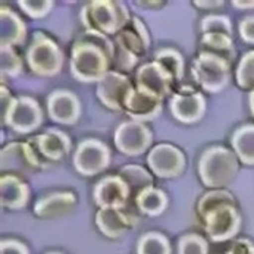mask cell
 <instances>
[{
  "label": "cell",
  "mask_w": 254,
  "mask_h": 254,
  "mask_svg": "<svg viewBox=\"0 0 254 254\" xmlns=\"http://www.w3.org/2000/svg\"><path fill=\"white\" fill-rule=\"evenodd\" d=\"M115 44L109 37L85 30L75 38L71 50V72L82 82L100 81L110 72Z\"/></svg>",
  "instance_id": "6da1fadb"
},
{
  "label": "cell",
  "mask_w": 254,
  "mask_h": 254,
  "mask_svg": "<svg viewBox=\"0 0 254 254\" xmlns=\"http://www.w3.org/2000/svg\"><path fill=\"white\" fill-rule=\"evenodd\" d=\"M197 218L209 240L223 243L232 240L243 223L234 195L226 190H212L197 203Z\"/></svg>",
  "instance_id": "7a4b0ae2"
},
{
  "label": "cell",
  "mask_w": 254,
  "mask_h": 254,
  "mask_svg": "<svg viewBox=\"0 0 254 254\" xmlns=\"http://www.w3.org/2000/svg\"><path fill=\"white\" fill-rule=\"evenodd\" d=\"M240 169V159L234 150L213 145L203 151L198 162V175L201 182L212 190H222L237 177Z\"/></svg>",
  "instance_id": "3957f363"
},
{
  "label": "cell",
  "mask_w": 254,
  "mask_h": 254,
  "mask_svg": "<svg viewBox=\"0 0 254 254\" xmlns=\"http://www.w3.org/2000/svg\"><path fill=\"white\" fill-rule=\"evenodd\" d=\"M129 19L127 6L116 0H93L81 10V21L85 30L97 31L108 37L122 31Z\"/></svg>",
  "instance_id": "277c9868"
},
{
  "label": "cell",
  "mask_w": 254,
  "mask_h": 254,
  "mask_svg": "<svg viewBox=\"0 0 254 254\" xmlns=\"http://www.w3.org/2000/svg\"><path fill=\"white\" fill-rule=\"evenodd\" d=\"M113 44V65L116 66L118 72L132 71L138 64L140 56H143L150 47V36L143 21L137 16H132L127 27L115 36Z\"/></svg>",
  "instance_id": "5b68a950"
},
{
  "label": "cell",
  "mask_w": 254,
  "mask_h": 254,
  "mask_svg": "<svg viewBox=\"0 0 254 254\" xmlns=\"http://www.w3.org/2000/svg\"><path fill=\"white\" fill-rule=\"evenodd\" d=\"M1 124L18 134H30L43 122V112L38 102L31 97H12L6 87H1Z\"/></svg>",
  "instance_id": "8992f818"
},
{
  "label": "cell",
  "mask_w": 254,
  "mask_h": 254,
  "mask_svg": "<svg viewBox=\"0 0 254 254\" xmlns=\"http://www.w3.org/2000/svg\"><path fill=\"white\" fill-rule=\"evenodd\" d=\"M191 75L198 87L207 93H219L231 78V62L206 52H200L192 61Z\"/></svg>",
  "instance_id": "52a82bcc"
},
{
  "label": "cell",
  "mask_w": 254,
  "mask_h": 254,
  "mask_svg": "<svg viewBox=\"0 0 254 254\" xmlns=\"http://www.w3.org/2000/svg\"><path fill=\"white\" fill-rule=\"evenodd\" d=\"M31 72L38 76H55L61 72L64 65V53L59 46L41 31L33 36L25 55Z\"/></svg>",
  "instance_id": "ba28073f"
},
{
  "label": "cell",
  "mask_w": 254,
  "mask_h": 254,
  "mask_svg": "<svg viewBox=\"0 0 254 254\" xmlns=\"http://www.w3.org/2000/svg\"><path fill=\"white\" fill-rule=\"evenodd\" d=\"M43 160L37 154L36 148L27 143H10L0 151V168L12 175H30L43 169Z\"/></svg>",
  "instance_id": "9c48e42d"
},
{
  "label": "cell",
  "mask_w": 254,
  "mask_h": 254,
  "mask_svg": "<svg viewBox=\"0 0 254 254\" xmlns=\"http://www.w3.org/2000/svg\"><path fill=\"white\" fill-rule=\"evenodd\" d=\"M109 147L96 138H88L79 143L73 154V168L85 177L100 174L109 166Z\"/></svg>",
  "instance_id": "30bf717a"
},
{
  "label": "cell",
  "mask_w": 254,
  "mask_h": 254,
  "mask_svg": "<svg viewBox=\"0 0 254 254\" xmlns=\"http://www.w3.org/2000/svg\"><path fill=\"white\" fill-rule=\"evenodd\" d=\"M115 147L127 156H138L147 151L153 143L150 128L137 121L122 122L115 131Z\"/></svg>",
  "instance_id": "8fae6325"
},
{
  "label": "cell",
  "mask_w": 254,
  "mask_h": 254,
  "mask_svg": "<svg viewBox=\"0 0 254 254\" xmlns=\"http://www.w3.org/2000/svg\"><path fill=\"white\" fill-rule=\"evenodd\" d=\"M147 165L148 169L159 178H175L184 172L187 160L185 154L178 147L157 144L148 151Z\"/></svg>",
  "instance_id": "7c38bea8"
},
{
  "label": "cell",
  "mask_w": 254,
  "mask_h": 254,
  "mask_svg": "<svg viewBox=\"0 0 254 254\" xmlns=\"http://www.w3.org/2000/svg\"><path fill=\"white\" fill-rule=\"evenodd\" d=\"M175 79L160 64L150 62L141 65L135 72V88L151 94L162 102L171 96Z\"/></svg>",
  "instance_id": "4fadbf2b"
},
{
  "label": "cell",
  "mask_w": 254,
  "mask_h": 254,
  "mask_svg": "<svg viewBox=\"0 0 254 254\" xmlns=\"http://www.w3.org/2000/svg\"><path fill=\"white\" fill-rule=\"evenodd\" d=\"M134 88L135 87L131 84L127 75L118 71H110L97 82L96 94L108 109L124 112L125 103Z\"/></svg>",
  "instance_id": "5bb4252c"
},
{
  "label": "cell",
  "mask_w": 254,
  "mask_h": 254,
  "mask_svg": "<svg viewBox=\"0 0 254 254\" xmlns=\"http://www.w3.org/2000/svg\"><path fill=\"white\" fill-rule=\"evenodd\" d=\"M169 109L174 118L182 124H194L200 121L206 112V100L201 93L192 87H181L169 102Z\"/></svg>",
  "instance_id": "9a60e30c"
},
{
  "label": "cell",
  "mask_w": 254,
  "mask_h": 254,
  "mask_svg": "<svg viewBox=\"0 0 254 254\" xmlns=\"http://www.w3.org/2000/svg\"><path fill=\"white\" fill-rule=\"evenodd\" d=\"M129 197V190L119 175L105 177L94 187V201L99 209H125Z\"/></svg>",
  "instance_id": "2e32d148"
},
{
  "label": "cell",
  "mask_w": 254,
  "mask_h": 254,
  "mask_svg": "<svg viewBox=\"0 0 254 254\" xmlns=\"http://www.w3.org/2000/svg\"><path fill=\"white\" fill-rule=\"evenodd\" d=\"M36 148L37 154L44 162H59L71 151L69 137L59 129H47L44 134L37 135L28 141Z\"/></svg>",
  "instance_id": "e0dca14e"
},
{
  "label": "cell",
  "mask_w": 254,
  "mask_h": 254,
  "mask_svg": "<svg viewBox=\"0 0 254 254\" xmlns=\"http://www.w3.org/2000/svg\"><path fill=\"white\" fill-rule=\"evenodd\" d=\"M49 118L62 125H73L81 113L78 97L68 90H56L47 97Z\"/></svg>",
  "instance_id": "ac0fdd59"
},
{
  "label": "cell",
  "mask_w": 254,
  "mask_h": 254,
  "mask_svg": "<svg viewBox=\"0 0 254 254\" xmlns=\"http://www.w3.org/2000/svg\"><path fill=\"white\" fill-rule=\"evenodd\" d=\"M135 223L137 219L124 212V209H99L96 213V225L99 231L112 240L121 238L129 232Z\"/></svg>",
  "instance_id": "d6986e66"
},
{
  "label": "cell",
  "mask_w": 254,
  "mask_h": 254,
  "mask_svg": "<svg viewBox=\"0 0 254 254\" xmlns=\"http://www.w3.org/2000/svg\"><path fill=\"white\" fill-rule=\"evenodd\" d=\"M30 200V187L18 175L3 174L0 178V203L1 207L18 210L24 209Z\"/></svg>",
  "instance_id": "ffe728a7"
},
{
  "label": "cell",
  "mask_w": 254,
  "mask_h": 254,
  "mask_svg": "<svg viewBox=\"0 0 254 254\" xmlns=\"http://www.w3.org/2000/svg\"><path fill=\"white\" fill-rule=\"evenodd\" d=\"M124 112L132 121L144 124L147 121L154 119L162 112V100L144 91H140L138 88H134L125 103Z\"/></svg>",
  "instance_id": "44dd1931"
},
{
  "label": "cell",
  "mask_w": 254,
  "mask_h": 254,
  "mask_svg": "<svg viewBox=\"0 0 254 254\" xmlns=\"http://www.w3.org/2000/svg\"><path fill=\"white\" fill-rule=\"evenodd\" d=\"M76 204V197L71 191L52 192L41 197L34 206V215L40 219H56L68 215Z\"/></svg>",
  "instance_id": "7402d4cb"
},
{
  "label": "cell",
  "mask_w": 254,
  "mask_h": 254,
  "mask_svg": "<svg viewBox=\"0 0 254 254\" xmlns=\"http://www.w3.org/2000/svg\"><path fill=\"white\" fill-rule=\"evenodd\" d=\"M27 37L24 21L7 6L0 9V47H15L22 44Z\"/></svg>",
  "instance_id": "603a6c76"
},
{
  "label": "cell",
  "mask_w": 254,
  "mask_h": 254,
  "mask_svg": "<svg viewBox=\"0 0 254 254\" xmlns=\"http://www.w3.org/2000/svg\"><path fill=\"white\" fill-rule=\"evenodd\" d=\"M118 175L127 184L131 197L140 195L147 188L153 187V177L151 174L140 165H125L119 169Z\"/></svg>",
  "instance_id": "cb8c5ba5"
},
{
  "label": "cell",
  "mask_w": 254,
  "mask_h": 254,
  "mask_svg": "<svg viewBox=\"0 0 254 254\" xmlns=\"http://www.w3.org/2000/svg\"><path fill=\"white\" fill-rule=\"evenodd\" d=\"M134 203L140 210V213L150 218H156L165 212L168 206V197L162 190L151 187L143 191L140 195H137L134 198Z\"/></svg>",
  "instance_id": "d4e9b609"
},
{
  "label": "cell",
  "mask_w": 254,
  "mask_h": 254,
  "mask_svg": "<svg viewBox=\"0 0 254 254\" xmlns=\"http://www.w3.org/2000/svg\"><path fill=\"white\" fill-rule=\"evenodd\" d=\"M232 150L246 165H254V124H247L238 128L231 140Z\"/></svg>",
  "instance_id": "484cf974"
},
{
  "label": "cell",
  "mask_w": 254,
  "mask_h": 254,
  "mask_svg": "<svg viewBox=\"0 0 254 254\" xmlns=\"http://www.w3.org/2000/svg\"><path fill=\"white\" fill-rule=\"evenodd\" d=\"M201 52L212 53L220 56L226 61H232L235 49L232 43V37L229 34H222V33H206L203 34L200 40Z\"/></svg>",
  "instance_id": "4316f807"
},
{
  "label": "cell",
  "mask_w": 254,
  "mask_h": 254,
  "mask_svg": "<svg viewBox=\"0 0 254 254\" xmlns=\"http://www.w3.org/2000/svg\"><path fill=\"white\" fill-rule=\"evenodd\" d=\"M137 254H172V246L163 234L150 231L140 237Z\"/></svg>",
  "instance_id": "83f0119b"
},
{
  "label": "cell",
  "mask_w": 254,
  "mask_h": 254,
  "mask_svg": "<svg viewBox=\"0 0 254 254\" xmlns=\"http://www.w3.org/2000/svg\"><path fill=\"white\" fill-rule=\"evenodd\" d=\"M154 62L160 64L175 81H180L184 75V58L178 50L162 49L154 55Z\"/></svg>",
  "instance_id": "f1b7e54d"
},
{
  "label": "cell",
  "mask_w": 254,
  "mask_h": 254,
  "mask_svg": "<svg viewBox=\"0 0 254 254\" xmlns=\"http://www.w3.org/2000/svg\"><path fill=\"white\" fill-rule=\"evenodd\" d=\"M237 84L243 90H254V50H249L237 68Z\"/></svg>",
  "instance_id": "f546056e"
},
{
  "label": "cell",
  "mask_w": 254,
  "mask_h": 254,
  "mask_svg": "<svg viewBox=\"0 0 254 254\" xmlns=\"http://www.w3.org/2000/svg\"><path fill=\"white\" fill-rule=\"evenodd\" d=\"M22 71V59L13 47H0V72L1 76L15 78Z\"/></svg>",
  "instance_id": "4dcf8cb0"
},
{
  "label": "cell",
  "mask_w": 254,
  "mask_h": 254,
  "mask_svg": "<svg viewBox=\"0 0 254 254\" xmlns=\"http://www.w3.org/2000/svg\"><path fill=\"white\" fill-rule=\"evenodd\" d=\"M178 254H209V244L198 234H185L178 240Z\"/></svg>",
  "instance_id": "1f68e13d"
},
{
  "label": "cell",
  "mask_w": 254,
  "mask_h": 254,
  "mask_svg": "<svg viewBox=\"0 0 254 254\" xmlns=\"http://www.w3.org/2000/svg\"><path fill=\"white\" fill-rule=\"evenodd\" d=\"M201 31L206 33H222V34H232V24L229 18L223 15H210L201 21Z\"/></svg>",
  "instance_id": "d6a6232c"
},
{
  "label": "cell",
  "mask_w": 254,
  "mask_h": 254,
  "mask_svg": "<svg viewBox=\"0 0 254 254\" xmlns=\"http://www.w3.org/2000/svg\"><path fill=\"white\" fill-rule=\"evenodd\" d=\"M18 4L28 16L34 19L46 16L53 7V1L50 0H19Z\"/></svg>",
  "instance_id": "836d02e7"
},
{
  "label": "cell",
  "mask_w": 254,
  "mask_h": 254,
  "mask_svg": "<svg viewBox=\"0 0 254 254\" xmlns=\"http://www.w3.org/2000/svg\"><path fill=\"white\" fill-rule=\"evenodd\" d=\"M0 254H30V250L18 240H3L0 243Z\"/></svg>",
  "instance_id": "e575fe53"
},
{
  "label": "cell",
  "mask_w": 254,
  "mask_h": 254,
  "mask_svg": "<svg viewBox=\"0 0 254 254\" xmlns=\"http://www.w3.org/2000/svg\"><path fill=\"white\" fill-rule=\"evenodd\" d=\"M226 254H254V244L247 238L232 241V244L226 250Z\"/></svg>",
  "instance_id": "d590c367"
},
{
  "label": "cell",
  "mask_w": 254,
  "mask_h": 254,
  "mask_svg": "<svg viewBox=\"0 0 254 254\" xmlns=\"http://www.w3.org/2000/svg\"><path fill=\"white\" fill-rule=\"evenodd\" d=\"M240 37L246 43L254 44V16H247L240 22Z\"/></svg>",
  "instance_id": "8d00e7d4"
},
{
  "label": "cell",
  "mask_w": 254,
  "mask_h": 254,
  "mask_svg": "<svg viewBox=\"0 0 254 254\" xmlns=\"http://www.w3.org/2000/svg\"><path fill=\"white\" fill-rule=\"evenodd\" d=\"M194 4L198 6V7H201V9H210V7H212L210 4H213V6H215V4H220V6H222L223 1H198V0H195Z\"/></svg>",
  "instance_id": "74e56055"
},
{
  "label": "cell",
  "mask_w": 254,
  "mask_h": 254,
  "mask_svg": "<svg viewBox=\"0 0 254 254\" xmlns=\"http://www.w3.org/2000/svg\"><path fill=\"white\" fill-rule=\"evenodd\" d=\"M232 4H235V7H240V9L254 7V1H232Z\"/></svg>",
  "instance_id": "f35d334b"
},
{
  "label": "cell",
  "mask_w": 254,
  "mask_h": 254,
  "mask_svg": "<svg viewBox=\"0 0 254 254\" xmlns=\"http://www.w3.org/2000/svg\"><path fill=\"white\" fill-rule=\"evenodd\" d=\"M250 110L254 116V90H252V94H250Z\"/></svg>",
  "instance_id": "ab89813d"
},
{
  "label": "cell",
  "mask_w": 254,
  "mask_h": 254,
  "mask_svg": "<svg viewBox=\"0 0 254 254\" xmlns=\"http://www.w3.org/2000/svg\"><path fill=\"white\" fill-rule=\"evenodd\" d=\"M46 254H64V253H61V252H49V253H46Z\"/></svg>",
  "instance_id": "60d3db41"
}]
</instances>
